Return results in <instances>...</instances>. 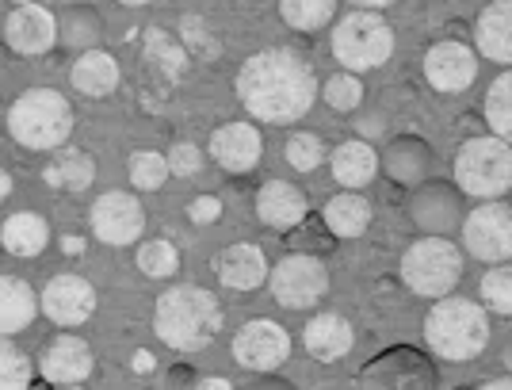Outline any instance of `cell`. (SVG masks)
<instances>
[{
  "label": "cell",
  "mask_w": 512,
  "mask_h": 390,
  "mask_svg": "<svg viewBox=\"0 0 512 390\" xmlns=\"http://www.w3.org/2000/svg\"><path fill=\"white\" fill-rule=\"evenodd\" d=\"M237 96L249 115L264 123H291L310 111L318 96L314 69L291 50H260L237 73Z\"/></svg>",
  "instance_id": "obj_1"
},
{
  "label": "cell",
  "mask_w": 512,
  "mask_h": 390,
  "mask_svg": "<svg viewBox=\"0 0 512 390\" xmlns=\"http://www.w3.org/2000/svg\"><path fill=\"white\" fill-rule=\"evenodd\" d=\"M157 337L176 352H199L222 329V306L207 287H172L153 310Z\"/></svg>",
  "instance_id": "obj_2"
},
{
  "label": "cell",
  "mask_w": 512,
  "mask_h": 390,
  "mask_svg": "<svg viewBox=\"0 0 512 390\" xmlns=\"http://www.w3.org/2000/svg\"><path fill=\"white\" fill-rule=\"evenodd\" d=\"M8 134L27 150H58L73 134V108L54 88H27L8 108Z\"/></svg>",
  "instance_id": "obj_3"
},
{
  "label": "cell",
  "mask_w": 512,
  "mask_h": 390,
  "mask_svg": "<svg viewBox=\"0 0 512 390\" xmlns=\"http://www.w3.org/2000/svg\"><path fill=\"white\" fill-rule=\"evenodd\" d=\"M425 341L444 360H474L490 341V322L470 299H440L425 318Z\"/></svg>",
  "instance_id": "obj_4"
},
{
  "label": "cell",
  "mask_w": 512,
  "mask_h": 390,
  "mask_svg": "<svg viewBox=\"0 0 512 390\" xmlns=\"http://www.w3.org/2000/svg\"><path fill=\"white\" fill-rule=\"evenodd\" d=\"M455 180L467 195L493 199L512 188V146L497 134L470 138L463 150L455 153Z\"/></svg>",
  "instance_id": "obj_5"
},
{
  "label": "cell",
  "mask_w": 512,
  "mask_h": 390,
  "mask_svg": "<svg viewBox=\"0 0 512 390\" xmlns=\"http://www.w3.org/2000/svg\"><path fill=\"white\" fill-rule=\"evenodd\" d=\"M329 43H333V58L344 69L363 73V69L383 65L394 54V31L379 12H352L333 27Z\"/></svg>",
  "instance_id": "obj_6"
},
{
  "label": "cell",
  "mask_w": 512,
  "mask_h": 390,
  "mask_svg": "<svg viewBox=\"0 0 512 390\" xmlns=\"http://www.w3.org/2000/svg\"><path fill=\"white\" fill-rule=\"evenodd\" d=\"M459 276H463V253L448 238L432 234V238L409 245V253L402 257V280L428 299H444L459 283Z\"/></svg>",
  "instance_id": "obj_7"
},
{
  "label": "cell",
  "mask_w": 512,
  "mask_h": 390,
  "mask_svg": "<svg viewBox=\"0 0 512 390\" xmlns=\"http://www.w3.org/2000/svg\"><path fill=\"white\" fill-rule=\"evenodd\" d=\"M272 295H276L279 306H291V310H299V306H310L318 303L321 295H325V287H329V272H325V264L318 257H310V253H291V257H283L272 268Z\"/></svg>",
  "instance_id": "obj_8"
},
{
  "label": "cell",
  "mask_w": 512,
  "mask_h": 390,
  "mask_svg": "<svg viewBox=\"0 0 512 390\" xmlns=\"http://www.w3.org/2000/svg\"><path fill=\"white\" fill-rule=\"evenodd\" d=\"M463 245H467L470 257L490 260V264L509 260L512 257V207H505V203H482V207H474V211L463 218Z\"/></svg>",
  "instance_id": "obj_9"
},
{
  "label": "cell",
  "mask_w": 512,
  "mask_h": 390,
  "mask_svg": "<svg viewBox=\"0 0 512 390\" xmlns=\"http://www.w3.org/2000/svg\"><path fill=\"white\" fill-rule=\"evenodd\" d=\"M291 356V333L276 322H249L237 329L234 360L249 371H276Z\"/></svg>",
  "instance_id": "obj_10"
},
{
  "label": "cell",
  "mask_w": 512,
  "mask_h": 390,
  "mask_svg": "<svg viewBox=\"0 0 512 390\" xmlns=\"http://www.w3.org/2000/svg\"><path fill=\"white\" fill-rule=\"evenodd\" d=\"M92 234L107 245H130V241L142 234L146 215H142V203L127 192H104L92 203Z\"/></svg>",
  "instance_id": "obj_11"
},
{
  "label": "cell",
  "mask_w": 512,
  "mask_h": 390,
  "mask_svg": "<svg viewBox=\"0 0 512 390\" xmlns=\"http://www.w3.org/2000/svg\"><path fill=\"white\" fill-rule=\"evenodd\" d=\"M425 77L436 92H463L478 77V58L463 43H436L425 54Z\"/></svg>",
  "instance_id": "obj_12"
},
{
  "label": "cell",
  "mask_w": 512,
  "mask_h": 390,
  "mask_svg": "<svg viewBox=\"0 0 512 390\" xmlns=\"http://www.w3.org/2000/svg\"><path fill=\"white\" fill-rule=\"evenodd\" d=\"M96 310V291L81 276H54L43 291V314L54 325H81Z\"/></svg>",
  "instance_id": "obj_13"
},
{
  "label": "cell",
  "mask_w": 512,
  "mask_h": 390,
  "mask_svg": "<svg viewBox=\"0 0 512 390\" xmlns=\"http://www.w3.org/2000/svg\"><path fill=\"white\" fill-rule=\"evenodd\" d=\"M4 39L16 54H46L58 39V20L39 4H20L4 20Z\"/></svg>",
  "instance_id": "obj_14"
},
{
  "label": "cell",
  "mask_w": 512,
  "mask_h": 390,
  "mask_svg": "<svg viewBox=\"0 0 512 390\" xmlns=\"http://www.w3.org/2000/svg\"><path fill=\"white\" fill-rule=\"evenodd\" d=\"M92 371V348L81 341V337H54L43 352V375L58 387H77L81 379H88Z\"/></svg>",
  "instance_id": "obj_15"
},
{
  "label": "cell",
  "mask_w": 512,
  "mask_h": 390,
  "mask_svg": "<svg viewBox=\"0 0 512 390\" xmlns=\"http://www.w3.org/2000/svg\"><path fill=\"white\" fill-rule=\"evenodd\" d=\"M260 134L249 123H226V127L214 130L211 138V153L214 161L226 169V173H249L260 161Z\"/></svg>",
  "instance_id": "obj_16"
},
{
  "label": "cell",
  "mask_w": 512,
  "mask_h": 390,
  "mask_svg": "<svg viewBox=\"0 0 512 390\" xmlns=\"http://www.w3.org/2000/svg\"><path fill=\"white\" fill-rule=\"evenodd\" d=\"M214 272L218 280L234 291H253L260 283L268 280V257L260 253V245H230L222 257L214 260Z\"/></svg>",
  "instance_id": "obj_17"
},
{
  "label": "cell",
  "mask_w": 512,
  "mask_h": 390,
  "mask_svg": "<svg viewBox=\"0 0 512 390\" xmlns=\"http://www.w3.org/2000/svg\"><path fill=\"white\" fill-rule=\"evenodd\" d=\"M256 215L264 218L268 226L279 230H291L306 218V195L287 184V180H268L260 192H256Z\"/></svg>",
  "instance_id": "obj_18"
},
{
  "label": "cell",
  "mask_w": 512,
  "mask_h": 390,
  "mask_svg": "<svg viewBox=\"0 0 512 390\" xmlns=\"http://www.w3.org/2000/svg\"><path fill=\"white\" fill-rule=\"evenodd\" d=\"M413 218H417V226H425L428 234L444 238L448 230H455L463 222L459 195L451 192L448 184H432V188L417 192V199H413Z\"/></svg>",
  "instance_id": "obj_19"
},
{
  "label": "cell",
  "mask_w": 512,
  "mask_h": 390,
  "mask_svg": "<svg viewBox=\"0 0 512 390\" xmlns=\"http://www.w3.org/2000/svg\"><path fill=\"white\" fill-rule=\"evenodd\" d=\"M474 39L486 58L512 65V0H493L490 8H482Z\"/></svg>",
  "instance_id": "obj_20"
},
{
  "label": "cell",
  "mask_w": 512,
  "mask_h": 390,
  "mask_svg": "<svg viewBox=\"0 0 512 390\" xmlns=\"http://www.w3.org/2000/svg\"><path fill=\"white\" fill-rule=\"evenodd\" d=\"M306 348L321 364L344 360L352 352V325L344 322L341 314H318L314 322L306 325Z\"/></svg>",
  "instance_id": "obj_21"
},
{
  "label": "cell",
  "mask_w": 512,
  "mask_h": 390,
  "mask_svg": "<svg viewBox=\"0 0 512 390\" xmlns=\"http://www.w3.org/2000/svg\"><path fill=\"white\" fill-rule=\"evenodd\" d=\"M375 173H379V153L367 142H344L333 150V176L344 188H363L375 180Z\"/></svg>",
  "instance_id": "obj_22"
},
{
  "label": "cell",
  "mask_w": 512,
  "mask_h": 390,
  "mask_svg": "<svg viewBox=\"0 0 512 390\" xmlns=\"http://www.w3.org/2000/svg\"><path fill=\"white\" fill-rule=\"evenodd\" d=\"M73 85L81 88L85 96H107L111 88L119 85V62L104 50H88L73 65Z\"/></svg>",
  "instance_id": "obj_23"
},
{
  "label": "cell",
  "mask_w": 512,
  "mask_h": 390,
  "mask_svg": "<svg viewBox=\"0 0 512 390\" xmlns=\"http://www.w3.org/2000/svg\"><path fill=\"white\" fill-rule=\"evenodd\" d=\"M35 318V291L20 280V276H4L0 283V329L12 337L27 329Z\"/></svg>",
  "instance_id": "obj_24"
},
{
  "label": "cell",
  "mask_w": 512,
  "mask_h": 390,
  "mask_svg": "<svg viewBox=\"0 0 512 390\" xmlns=\"http://www.w3.org/2000/svg\"><path fill=\"white\" fill-rule=\"evenodd\" d=\"M371 222V203L363 195H333L325 203V226L337 238H360Z\"/></svg>",
  "instance_id": "obj_25"
},
{
  "label": "cell",
  "mask_w": 512,
  "mask_h": 390,
  "mask_svg": "<svg viewBox=\"0 0 512 390\" xmlns=\"http://www.w3.org/2000/svg\"><path fill=\"white\" fill-rule=\"evenodd\" d=\"M46 241H50V230H46V222L39 215H12L4 222V249L12 253V257H35V253H43Z\"/></svg>",
  "instance_id": "obj_26"
},
{
  "label": "cell",
  "mask_w": 512,
  "mask_h": 390,
  "mask_svg": "<svg viewBox=\"0 0 512 390\" xmlns=\"http://www.w3.org/2000/svg\"><path fill=\"white\" fill-rule=\"evenodd\" d=\"M279 12L295 31H318L333 20L337 0H279Z\"/></svg>",
  "instance_id": "obj_27"
},
{
  "label": "cell",
  "mask_w": 512,
  "mask_h": 390,
  "mask_svg": "<svg viewBox=\"0 0 512 390\" xmlns=\"http://www.w3.org/2000/svg\"><path fill=\"white\" fill-rule=\"evenodd\" d=\"M486 119L497 138L512 142V73H501L486 92Z\"/></svg>",
  "instance_id": "obj_28"
},
{
  "label": "cell",
  "mask_w": 512,
  "mask_h": 390,
  "mask_svg": "<svg viewBox=\"0 0 512 390\" xmlns=\"http://www.w3.org/2000/svg\"><path fill=\"white\" fill-rule=\"evenodd\" d=\"M169 176H172V165H169V157H161V153L142 150L130 157V180H134V188H142V192H157Z\"/></svg>",
  "instance_id": "obj_29"
},
{
  "label": "cell",
  "mask_w": 512,
  "mask_h": 390,
  "mask_svg": "<svg viewBox=\"0 0 512 390\" xmlns=\"http://www.w3.org/2000/svg\"><path fill=\"white\" fill-rule=\"evenodd\" d=\"M65 46H88L100 39V16L92 8H69L62 20Z\"/></svg>",
  "instance_id": "obj_30"
},
{
  "label": "cell",
  "mask_w": 512,
  "mask_h": 390,
  "mask_svg": "<svg viewBox=\"0 0 512 390\" xmlns=\"http://www.w3.org/2000/svg\"><path fill=\"white\" fill-rule=\"evenodd\" d=\"M138 268L146 276H153V280H165V276H172L180 268V257H176V249H172L169 241H146L138 249Z\"/></svg>",
  "instance_id": "obj_31"
},
{
  "label": "cell",
  "mask_w": 512,
  "mask_h": 390,
  "mask_svg": "<svg viewBox=\"0 0 512 390\" xmlns=\"http://www.w3.org/2000/svg\"><path fill=\"white\" fill-rule=\"evenodd\" d=\"M482 299L497 314H512V264H497L482 276Z\"/></svg>",
  "instance_id": "obj_32"
},
{
  "label": "cell",
  "mask_w": 512,
  "mask_h": 390,
  "mask_svg": "<svg viewBox=\"0 0 512 390\" xmlns=\"http://www.w3.org/2000/svg\"><path fill=\"white\" fill-rule=\"evenodd\" d=\"M425 161H428V153L421 142H398L394 150H390V157H386V165H390V176L394 180H413V176H421L425 173Z\"/></svg>",
  "instance_id": "obj_33"
},
{
  "label": "cell",
  "mask_w": 512,
  "mask_h": 390,
  "mask_svg": "<svg viewBox=\"0 0 512 390\" xmlns=\"http://www.w3.org/2000/svg\"><path fill=\"white\" fill-rule=\"evenodd\" d=\"M287 161H291V169H299V173H314L321 161H325V146H321L318 134H291V142H287Z\"/></svg>",
  "instance_id": "obj_34"
},
{
  "label": "cell",
  "mask_w": 512,
  "mask_h": 390,
  "mask_svg": "<svg viewBox=\"0 0 512 390\" xmlns=\"http://www.w3.org/2000/svg\"><path fill=\"white\" fill-rule=\"evenodd\" d=\"M27 387H31V360L16 345H4V352H0V390Z\"/></svg>",
  "instance_id": "obj_35"
},
{
  "label": "cell",
  "mask_w": 512,
  "mask_h": 390,
  "mask_svg": "<svg viewBox=\"0 0 512 390\" xmlns=\"http://www.w3.org/2000/svg\"><path fill=\"white\" fill-rule=\"evenodd\" d=\"M92 173H96V165L88 161L85 153H65L62 161H58V169H50V180H58L65 188L81 192V188L92 184Z\"/></svg>",
  "instance_id": "obj_36"
},
{
  "label": "cell",
  "mask_w": 512,
  "mask_h": 390,
  "mask_svg": "<svg viewBox=\"0 0 512 390\" xmlns=\"http://www.w3.org/2000/svg\"><path fill=\"white\" fill-rule=\"evenodd\" d=\"M360 100H363L360 77H352V73H337V77H329V81H325V104H329L333 111H352Z\"/></svg>",
  "instance_id": "obj_37"
},
{
  "label": "cell",
  "mask_w": 512,
  "mask_h": 390,
  "mask_svg": "<svg viewBox=\"0 0 512 390\" xmlns=\"http://www.w3.org/2000/svg\"><path fill=\"white\" fill-rule=\"evenodd\" d=\"M146 43H150V58H153V62L161 58L169 73H176V69H180V62H184V50L172 43L165 31H150V39H146Z\"/></svg>",
  "instance_id": "obj_38"
},
{
  "label": "cell",
  "mask_w": 512,
  "mask_h": 390,
  "mask_svg": "<svg viewBox=\"0 0 512 390\" xmlns=\"http://www.w3.org/2000/svg\"><path fill=\"white\" fill-rule=\"evenodd\" d=\"M169 165H172V173H176V176H195V173H199V165H203V157H199V150H195V146L180 142V146L169 153Z\"/></svg>",
  "instance_id": "obj_39"
},
{
  "label": "cell",
  "mask_w": 512,
  "mask_h": 390,
  "mask_svg": "<svg viewBox=\"0 0 512 390\" xmlns=\"http://www.w3.org/2000/svg\"><path fill=\"white\" fill-rule=\"evenodd\" d=\"M222 215V203H218V195H199L192 207H188V218H192L195 226H207L214 218Z\"/></svg>",
  "instance_id": "obj_40"
},
{
  "label": "cell",
  "mask_w": 512,
  "mask_h": 390,
  "mask_svg": "<svg viewBox=\"0 0 512 390\" xmlns=\"http://www.w3.org/2000/svg\"><path fill=\"white\" fill-rule=\"evenodd\" d=\"M184 43H192V50H199V54H214V46H207L211 43V35L203 31V23L195 20V16L184 20Z\"/></svg>",
  "instance_id": "obj_41"
},
{
  "label": "cell",
  "mask_w": 512,
  "mask_h": 390,
  "mask_svg": "<svg viewBox=\"0 0 512 390\" xmlns=\"http://www.w3.org/2000/svg\"><path fill=\"white\" fill-rule=\"evenodd\" d=\"M195 390H234V387H230V379H222V375H207V379H199Z\"/></svg>",
  "instance_id": "obj_42"
},
{
  "label": "cell",
  "mask_w": 512,
  "mask_h": 390,
  "mask_svg": "<svg viewBox=\"0 0 512 390\" xmlns=\"http://www.w3.org/2000/svg\"><path fill=\"white\" fill-rule=\"evenodd\" d=\"M352 4H360V8H386V4H394V0H352Z\"/></svg>",
  "instance_id": "obj_43"
},
{
  "label": "cell",
  "mask_w": 512,
  "mask_h": 390,
  "mask_svg": "<svg viewBox=\"0 0 512 390\" xmlns=\"http://www.w3.org/2000/svg\"><path fill=\"white\" fill-rule=\"evenodd\" d=\"M482 390H512V379H493V383H486Z\"/></svg>",
  "instance_id": "obj_44"
},
{
  "label": "cell",
  "mask_w": 512,
  "mask_h": 390,
  "mask_svg": "<svg viewBox=\"0 0 512 390\" xmlns=\"http://www.w3.org/2000/svg\"><path fill=\"white\" fill-rule=\"evenodd\" d=\"M119 4H150V0H119Z\"/></svg>",
  "instance_id": "obj_45"
},
{
  "label": "cell",
  "mask_w": 512,
  "mask_h": 390,
  "mask_svg": "<svg viewBox=\"0 0 512 390\" xmlns=\"http://www.w3.org/2000/svg\"><path fill=\"white\" fill-rule=\"evenodd\" d=\"M16 4H27V0H16Z\"/></svg>",
  "instance_id": "obj_46"
},
{
  "label": "cell",
  "mask_w": 512,
  "mask_h": 390,
  "mask_svg": "<svg viewBox=\"0 0 512 390\" xmlns=\"http://www.w3.org/2000/svg\"><path fill=\"white\" fill-rule=\"evenodd\" d=\"M69 390H81V387H69Z\"/></svg>",
  "instance_id": "obj_47"
}]
</instances>
